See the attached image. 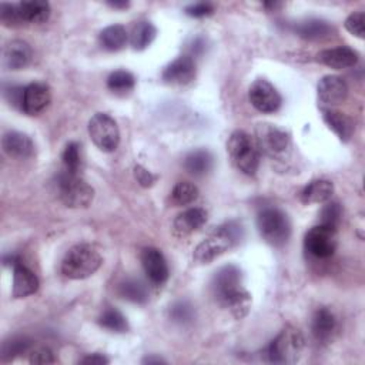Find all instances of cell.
I'll return each instance as SVG.
<instances>
[{"label":"cell","mask_w":365,"mask_h":365,"mask_svg":"<svg viewBox=\"0 0 365 365\" xmlns=\"http://www.w3.org/2000/svg\"><path fill=\"white\" fill-rule=\"evenodd\" d=\"M118 294L134 304H144L148 299V289L147 287L135 278L124 279L118 287Z\"/></svg>","instance_id":"cell-28"},{"label":"cell","mask_w":365,"mask_h":365,"mask_svg":"<svg viewBox=\"0 0 365 365\" xmlns=\"http://www.w3.org/2000/svg\"><path fill=\"white\" fill-rule=\"evenodd\" d=\"M88 135L93 143L106 153H111L120 143V131L114 118L108 114L97 113L88 121Z\"/></svg>","instance_id":"cell-9"},{"label":"cell","mask_w":365,"mask_h":365,"mask_svg":"<svg viewBox=\"0 0 365 365\" xmlns=\"http://www.w3.org/2000/svg\"><path fill=\"white\" fill-rule=\"evenodd\" d=\"M29 361H30V364H53L54 355L50 348L38 346L30 352Z\"/></svg>","instance_id":"cell-39"},{"label":"cell","mask_w":365,"mask_h":365,"mask_svg":"<svg viewBox=\"0 0 365 365\" xmlns=\"http://www.w3.org/2000/svg\"><path fill=\"white\" fill-rule=\"evenodd\" d=\"M317 58L319 63L331 68L342 70V68H349L358 63V53L348 46H339V47L319 51Z\"/></svg>","instance_id":"cell-16"},{"label":"cell","mask_w":365,"mask_h":365,"mask_svg":"<svg viewBox=\"0 0 365 365\" xmlns=\"http://www.w3.org/2000/svg\"><path fill=\"white\" fill-rule=\"evenodd\" d=\"M141 265L147 278L153 284L161 285L167 281L168 265L160 250L154 247H145L141 251Z\"/></svg>","instance_id":"cell-13"},{"label":"cell","mask_w":365,"mask_h":365,"mask_svg":"<svg viewBox=\"0 0 365 365\" xmlns=\"http://www.w3.org/2000/svg\"><path fill=\"white\" fill-rule=\"evenodd\" d=\"M248 98L252 107L261 113H275L282 103L277 88L264 78H258L251 84L248 90Z\"/></svg>","instance_id":"cell-11"},{"label":"cell","mask_w":365,"mask_h":365,"mask_svg":"<svg viewBox=\"0 0 365 365\" xmlns=\"http://www.w3.org/2000/svg\"><path fill=\"white\" fill-rule=\"evenodd\" d=\"M259 235L272 247H282L291 234V224L287 214L278 208H264L257 217Z\"/></svg>","instance_id":"cell-7"},{"label":"cell","mask_w":365,"mask_h":365,"mask_svg":"<svg viewBox=\"0 0 365 365\" xmlns=\"http://www.w3.org/2000/svg\"><path fill=\"white\" fill-rule=\"evenodd\" d=\"M157 36V29L150 21H138L131 31L130 41L134 50L147 48Z\"/></svg>","instance_id":"cell-29"},{"label":"cell","mask_w":365,"mask_h":365,"mask_svg":"<svg viewBox=\"0 0 365 365\" xmlns=\"http://www.w3.org/2000/svg\"><path fill=\"white\" fill-rule=\"evenodd\" d=\"M38 288L37 275L27 268L21 261L13 265V289L11 295L14 298H24L34 294Z\"/></svg>","instance_id":"cell-17"},{"label":"cell","mask_w":365,"mask_h":365,"mask_svg":"<svg viewBox=\"0 0 365 365\" xmlns=\"http://www.w3.org/2000/svg\"><path fill=\"white\" fill-rule=\"evenodd\" d=\"M134 177L140 182V185H143V187H151L155 181V177L141 165L134 167Z\"/></svg>","instance_id":"cell-41"},{"label":"cell","mask_w":365,"mask_h":365,"mask_svg":"<svg viewBox=\"0 0 365 365\" xmlns=\"http://www.w3.org/2000/svg\"><path fill=\"white\" fill-rule=\"evenodd\" d=\"M31 60V47L23 40H11L3 51V64L7 70L24 68Z\"/></svg>","instance_id":"cell-19"},{"label":"cell","mask_w":365,"mask_h":365,"mask_svg":"<svg viewBox=\"0 0 365 365\" xmlns=\"http://www.w3.org/2000/svg\"><path fill=\"white\" fill-rule=\"evenodd\" d=\"M304 349V336L298 328L285 327L268 345L267 359L272 364H295Z\"/></svg>","instance_id":"cell-5"},{"label":"cell","mask_w":365,"mask_h":365,"mask_svg":"<svg viewBox=\"0 0 365 365\" xmlns=\"http://www.w3.org/2000/svg\"><path fill=\"white\" fill-rule=\"evenodd\" d=\"M322 118L325 124L339 137L342 141H348L354 134V121L341 111L332 108H322Z\"/></svg>","instance_id":"cell-22"},{"label":"cell","mask_w":365,"mask_h":365,"mask_svg":"<svg viewBox=\"0 0 365 365\" xmlns=\"http://www.w3.org/2000/svg\"><path fill=\"white\" fill-rule=\"evenodd\" d=\"M23 23H44L50 17V4L47 1H21L17 3Z\"/></svg>","instance_id":"cell-25"},{"label":"cell","mask_w":365,"mask_h":365,"mask_svg":"<svg viewBox=\"0 0 365 365\" xmlns=\"http://www.w3.org/2000/svg\"><path fill=\"white\" fill-rule=\"evenodd\" d=\"M211 289L215 299L230 308L235 318L240 319L247 315L251 298L242 287V274L237 265L228 264L215 271Z\"/></svg>","instance_id":"cell-1"},{"label":"cell","mask_w":365,"mask_h":365,"mask_svg":"<svg viewBox=\"0 0 365 365\" xmlns=\"http://www.w3.org/2000/svg\"><path fill=\"white\" fill-rule=\"evenodd\" d=\"M80 362L87 364V365H104V364H108V358H106L101 354H91V355H87L86 358H83Z\"/></svg>","instance_id":"cell-43"},{"label":"cell","mask_w":365,"mask_h":365,"mask_svg":"<svg viewBox=\"0 0 365 365\" xmlns=\"http://www.w3.org/2000/svg\"><path fill=\"white\" fill-rule=\"evenodd\" d=\"M170 318L178 324H190L194 319V308L187 301H177L170 308Z\"/></svg>","instance_id":"cell-36"},{"label":"cell","mask_w":365,"mask_h":365,"mask_svg":"<svg viewBox=\"0 0 365 365\" xmlns=\"http://www.w3.org/2000/svg\"><path fill=\"white\" fill-rule=\"evenodd\" d=\"M184 167L192 175H204L212 167V155L207 150H194L184 158Z\"/></svg>","instance_id":"cell-27"},{"label":"cell","mask_w":365,"mask_h":365,"mask_svg":"<svg viewBox=\"0 0 365 365\" xmlns=\"http://www.w3.org/2000/svg\"><path fill=\"white\" fill-rule=\"evenodd\" d=\"M57 190L61 202L70 208L88 207L94 198L93 187L78 174L61 171L57 178Z\"/></svg>","instance_id":"cell-8"},{"label":"cell","mask_w":365,"mask_h":365,"mask_svg":"<svg viewBox=\"0 0 365 365\" xmlns=\"http://www.w3.org/2000/svg\"><path fill=\"white\" fill-rule=\"evenodd\" d=\"M23 94H24V87L11 86L9 90H6V97L10 101V104H13L14 107H20V108H21V103H23Z\"/></svg>","instance_id":"cell-42"},{"label":"cell","mask_w":365,"mask_h":365,"mask_svg":"<svg viewBox=\"0 0 365 365\" xmlns=\"http://www.w3.org/2000/svg\"><path fill=\"white\" fill-rule=\"evenodd\" d=\"M31 346V342L27 338L19 336V338H11L10 341H6L3 344V349H1V356L6 361L14 359L16 356L26 354Z\"/></svg>","instance_id":"cell-34"},{"label":"cell","mask_w":365,"mask_h":365,"mask_svg":"<svg viewBox=\"0 0 365 365\" xmlns=\"http://www.w3.org/2000/svg\"><path fill=\"white\" fill-rule=\"evenodd\" d=\"M318 94V103L322 106V108L334 107L341 104L346 96H348V87L346 83L338 77V76H324L317 87Z\"/></svg>","instance_id":"cell-12"},{"label":"cell","mask_w":365,"mask_h":365,"mask_svg":"<svg viewBox=\"0 0 365 365\" xmlns=\"http://www.w3.org/2000/svg\"><path fill=\"white\" fill-rule=\"evenodd\" d=\"M255 144L265 155L272 160L284 161L289 157L292 150L291 135L277 125L258 124L255 128Z\"/></svg>","instance_id":"cell-6"},{"label":"cell","mask_w":365,"mask_h":365,"mask_svg":"<svg viewBox=\"0 0 365 365\" xmlns=\"http://www.w3.org/2000/svg\"><path fill=\"white\" fill-rule=\"evenodd\" d=\"M334 194V184L328 180H314L302 191L301 200L305 204L327 202Z\"/></svg>","instance_id":"cell-23"},{"label":"cell","mask_w":365,"mask_h":365,"mask_svg":"<svg viewBox=\"0 0 365 365\" xmlns=\"http://www.w3.org/2000/svg\"><path fill=\"white\" fill-rule=\"evenodd\" d=\"M336 328L335 315L325 307L318 308L311 319V332L318 342H328Z\"/></svg>","instance_id":"cell-21"},{"label":"cell","mask_w":365,"mask_h":365,"mask_svg":"<svg viewBox=\"0 0 365 365\" xmlns=\"http://www.w3.org/2000/svg\"><path fill=\"white\" fill-rule=\"evenodd\" d=\"M232 164L244 174L254 175L259 167V150L255 141L242 130L234 131L227 141Z\"/></svg>","instance_id":"cell-4"},{"label":"cell","mask_w":365,"mask_h":365,"mask_svg":"<svg viewBox=\"0 0 365 365\" xmlns=\"http://www.w3.org/2000/svg\"><path fill=\"white\" fill-rule=\"evenodd\" d=\"M294 31L305 40H322L332 33V27L319 19H308L294 26Z\"/></svg>","instance_id":"cell-24"},{"label":"cell","mask_w":365,"mask_h":365,"mask_svg":"<svg viewBox=\"0 0 365 365\" xmlns=\"http://www.w3.org/2000/svg\"><path fill=\"white\" fill-rule=\"evenodd\" d=\"M50 103V88L44 83H31L24 87L21 110L29 114L34 115L43 111L47 104Z\"/></svg>","instance_id":"cell-15"},{"label":"cell","mask_w":365,"mask_h":365,"mask_svg":"<svg viewBox=\"0 0 365 365\" xmlns=\"http://www.w3.org/2000/svg\"><path fill=\"white\" fill-rule=\"evenodd\" d=\"M242 238V227L230 221L217 227L205 240H202L194 250V261L197 264H208L225 251L235 247Z\"/></svg>","instance_id":"cell-2"},{"label":"cell","mask_w":365,"mask_h":365,"mask_svg":"<svg viewBox=\"0 0 365 365\" xmlns=\"http://www.w3.org/2000/svg\"><path fill=\"white\" fill-rule=\"evenodd\" d=\"M185 13L191 17L200 19V17H205L214 13V6L211 3H195V4H190L185 7Z\"/></svg>","instance_id":"cell-40"},{"label":"cell","mask_w":365,"mask_h":365,"mask_svg":"<svg viewBox=\"0 0 365 365\" xmlns=\"http://www.w3.org/2000/svg\"><path fill=\"white\" fill-rule=\"evenodd\" d=\"M198 198V188L190 181H180L171 191V200L175 205H188Z\"/></svg>","instance_id":"cell-32"},{"label":"cell","mask_w":365,"mask_h":365,"mask_svg":"<svg viewBox=\"0 0 365 365\" xmlns=\"http://www.w3.org/2000/svg\"><path fill=\"white\" fill-rule=\"evenodd\" d=\"M341 217H342V208L338 202H327L324 205V208L321 210V214H319V224L321 225H325L328 228H332V230H336L338 225H339V221H341Z\"/></svg>","instance_id":"cell-35"},{"label":"cell","mask_w":365,"mask_h":365,"mask_svg":"<svg viewBox=\"0 0 365 365\" xmlns=\"http://www.w3.org/2000/svg\"><path fill=\"white\" fill-rule=\"evenodd\" d=\"M63 167L66 173L70 174H78L81 168V155H80V145L77 143H68L63 151L61 155Z\"/></svg>","instance_id":"cell-33"},{"label":"cell","mask_w":365,"mask_h":365,"mask_svg":"<svg viewBox=\"0 0 365 365\" xmlns=\"http://www.w3.org/2000/svg\"><path fill=\"white\" fill-rule=\"evenodd\" d=\"M3 151L13 158L26 160L34 154V144L31 138L19 131H9L1 140Z\"/></svg>","instance_id":"cell-18"},{"label":"cell","mask_w":365,"mask_h":365,"mask_svg":"<svg viewBox=\"0 0 365 365\" xmlns=\"http://www.w3.org/2000/svg\"><path fill=\"white\" fill-rule=\"evenodd\" d=\"M165 361L158 356H147L143 359V364H164Z\"/></svg>","instance_id":"cell-44"},{"label":"cell","mask_w":365,"mask_h":365,"mask_svg":"<svg viewBox=\"0 0 365 365\" xmlns=\"http://www.w3.org/2000/svg\"><path fill=\"white\" fill-rule=\"evenodd\" d=\"M98 43L107 51H118L127 43V31L121 24H111L100 31Z\"/></svg>","instance_id":"cell-26"},{"label":"cell","mask_w":365,"mask_h":365,"mask_svg":"<svg viewBox=\"0 0 365 365\" xmlns=\"http://www.w3.org/2000/svg\"><path fill=\"white\" fill-rule=\"evenodd\" d=\"M207 221V212L202 208H188L180 212L173 224L174 232L180 237L190 235L191 232L201 228Z\"/></svg>","instance_id":"cell-20"},{"label":"cell","mask_w":365,"mask_h":365,"mask_svg":"<svg viewBox=\"0 0 365 365\" xmlns=\"http://www.w3.org/2000/svg\"><path fill=\"white\" fill-rule=\"evenodd\" d=\"M100 252L90 244L71 247L61 261V272L70 279H84L93 275L101 265Z\"/></svg>","instance_id":"cell-3"},{"label":"cell","mask_w":365,"mask_h":365,"mask_svg":"<svg viewBox=\"0 0 365 365\" xmlns=\"http://www.w3.org/2000/svg\"><path fill=\"white\" fill-rule=\"evenodd\" d=\"M195 77V61L191 56L184 54L171 61L163 71V80L174 86H185Z\"/></svg>","instance_id":"cell-14"},{"label":"cell","mask_w":365,"mask_h":365,"mask_svg":"<svg viewBox=\"0 0 365 365\" xmlns=\"http://www.w3.org/2000/svg\"><path fill=\"white\" fill-rule=\"evenodd\" d=\"M108 6H111V7H114V9H125V7H128V3L127 1H114V3H108Z\"/></svg>","instance_id":"cell-45"},{"label":"cell","mask_w":365,"mask_h":365,"mask_svg":"<svg viewBox=\"0 0 365 365\" xmlns=\"http://www.w3.org/2000/svg\"><path fill=\"white\" fill-rule=\"evenodd\" d=\"M135 78L130 71L117 70L107 78V87L115 94H127L134 88Z\"/></svg>","instance_id":"cell-30"},{"label":"cell","mask_w":365,"mask_h":365,"mask_svg":"<svg viewBox=\"0 0 365 365\" xmlns=\"http://www.w3.org/2000/svg\"><path fill=\"white\" fill-rule=\"evenodd\" d=\"M98 322L103 328L113 332H125L128 329V322L125 317L115 308H106L98 318Z\"/></svg>","instance_id":"cell-31"},{"label":"cell","mask_w":365,"mask_h":365,"mask_svg":"<svg viewBox=\"0 0 365 365\" xmlns=\"http://www.w3.org/2000/svg\"><path fill=\"white\" fill-rule=\"evenodd\" d=\"M0 20L7 27H16V26L23 24L20 13H19V6L10 4V3H1L0 4Z\"/></svg>","instance_id":"cell-37"},{"label":"cell","mask_w":365,"mask_h":365,"mask_svg":"<svg viewBox=\"0 0 365 365\" xmlns=\"http://www.w3.org/2000/svg\"><path fill=\"white\" fill-rule=\"evenodd\" d=\"M364 23H365V14L362 11H355L346 17L345 29L351 34H354L359 38H364Z\"/></svg>","instance_id":"cell-38"},{"label":"cell","mask_w":365,"mask_h":365,"mask_svg":"<svg viewBox=\"0 0 365 365\" xmlns=\"http://www.w3.org/2000/svg\"><path fill=\"white\" fill-rule=\"evenodd\" d=\"M304 247L315 258L331 257L336 248V230L321 224L312 227L305 234Z\"/></svg>","instance_id":"cell-10"}]
</instances>
